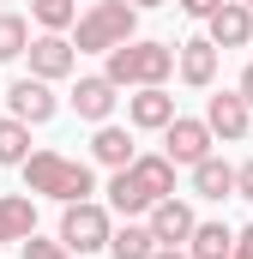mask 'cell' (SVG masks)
Here are the masks:
<instances>
[{"mask_svg": "<svg viewBox=\"0 0 253 259\" xmlns=\"http://www.w3.org/2000/svg\"><path fill=\"white\" fill-rule=\"evenodd\" d=\"M175 72L187 78L193 91H205V84L217 78V42H211V36H193V42H181V49H175Z\"/></svg>", "mask_w": 253, "mask_h": 259, "instance_id": "7c38bea8", "label": "cell"}, {"mask_svg": "<svg viewBox=\"0 0 253 259\" xmlns=\"http://www.w3.org/2000/svg\"><path fill=\"white\" fill-rule=\"evenodd\" d=\"M241 6H253V0H241Z\"/></svg>", "mask_w": 253, "mask_h": 259, "instance_id": "4dcf8cb0", "label": "cell"}, {"mask_svg": "<svg viewBox=\"0 0 253 259\" xmlns=\"http://www.w3.org/2000/svg\"><path fill=\"white\" fill-rule=\"evenodd\" d=\"M193 223H199V217H193V205H181V199L169 193V199H157V205H151V223H145V229L157 235V247H175V241H187V235H193Z\"/></svg>", "mask_w": 253, "mask_h": 259, "instance_id": "8fae6325", "label": "cell"}, {"mask_svg": "<svg viewBox=\"0 0 253 259\" xmlns=\"http://www.w3.org/2000/svg\"><path fill=\"white\" fill-rule=\"evenodd\" d=\"M205 127H211V139H247L253 109L235 97V91H217V97L205 103Z\"/></svg>", "mask_w": 253, "mask_h": 259, "instance_id": "9c48e42d", "label": "cell"}, {"mask_svg": "<svg viewBox=\"0 0 253 259\" xmlns=\"http://www.w3.org/2000/svg\"><path fill=\"white\" fill-rule=\"evenodd\" d=\"M24 193H43V199H91L97 193V175H91V163H78V157H61V151H30L24 163Z\"/></svg>", "mask_w": 253, "mask_h": 259, "instance_id": "6da1fadb", "label": "cell"}, {"mask_svg": "<svg viewBox=\"0 0 253 259\" xmlns=\"http://www.w3.org/2000/svg\"><path fill=\"white\" fill-rule=\"evenodd\" d=\"M229 247H235V229L229 223H193L187 259H229Z\"/></svg>", "mask_w": 253, "mask_h": 259, "instance_id": "2e32d148", "label": "cell"}, {"mask_svg": "<svg viewBox=\"0 0 253 259\" xmlns=\"http://www.w3.org/2000/svg\"><path fill=\"white\" fill-rule=\"evenodd\" d=\"M175 72V49L169 42H121V49H109V66H103V78L115 84V91H139V84H163Z\"/></svg>", "mask_w": 253, "mask_h": 259, "instance_id": "7a4b0ae2", "label": "cell"}, {"mask_svg": "<svg viewBox=\"0 0 253 259\" xmlns=\"http://www.w3.org/2000/svg\"><path fill=\"white\" fill-rule=\"evenodd\" d=\"M151 259H187V253H181V247H157Z\"/></svg>", "mask_w": 253, "mask_h": 259, "instance_id": "f1b7e54d", "label": "cell"}, {"mask_svg": "<svg viewBox=\"0 0 253 259\" xmlns=\"http://www.w3.org/2000/svg\"><path fill=\"white\" fill-rule=\"evenodd\" d=\"M24 49H30V24L18 12H0V61H18Z\"/></svg>", "mask_w": 253, "mask_h": 259, "instance_id": "7402d4cb", "label": "cell"}, {"mask_svg": "<svg viewBox=\"0 0 253 259\" xmlns=\"http://www.w3.org/2000/svg\"><path fill=\"white\" fill-rule=\"evenodd\" d=\"M235 97H241V103H247V109H253V61L241 66V84H235Z\"/></svg>", "mask_w": 253, "mask_h": 259, "instance_id": "83f0119b", "label": "cell"}, {"mask_svg": "<svg viewBox=\"0 0 253 259\" xmlns=\"http://www.w3.org/2000/svg\"><path fill=\"white\" fill-rule=\"evenodd\" d=\"M18 247H24V259H72V253H66V247H61V241H43L36 229H30V235H24Z\"/></svg>", "mask_w": 253, "mask_h": 259, "instance_id": "cb8c5ba5", "label": "cell"}, {"mask_svg": "<svg viewBox=\"0 0 253 259\" xmlns=\"http://www.w3.org/2000/svg\"><path fill=\"white\" fill-rule=\"evenodd\" d=\"M115 103H121V97H115V84H109L103 72L72 84V109H78V121H97V127H103V121L115 115Z\"/></svg>", "mask_w": 253, "mask_h": 259, "instance_id": "4fadbf2b", "label": "cell"}, {"mask_svg": "<svg viewBox=\"0 0 253 259\" xmlns=\"http://www.w3.org/2000/svg\"><path fill=\"white\" fill-rule=\"evenodd\" d=\"M235 199H253V163L235 169Z\"/></svg>", "mask_w": 253, "mask_h": 259, "instance_id": "4316f807", "label": "cell"}, {"mask_svg": "<svg viewBox=\"0 0 253 259\" xmlns=\"http://www.w3.org/2000/svg\"><path fill=\"white\" fill-rule=\"evenodd\" d=\"M205 24H211V42L217 49H247L253 42V6H241V0H223Z\"/></svg>", "mask_w": 253, "mask_h": 259, "instance_id": "30bf717a", "label": "cell"}, {"mask_svg": "<svg viewBox=\"0 0 253 259\" xmlns=\"http://www.w3.org/2000/svg\"><path fill=\"white\" fill-rule=\"evenodd\" d=\"M36 229V205L24 193H0V241H24Z\"/></svg>", "mask_w": 253, "mask_h": 259, "instance_id": "ac0fdd59", "label": "cell"}, {"mask_svg": "<svg viewBox=\"0 0 253 259\" xmlns=\"http://www.w3.org/2000/svg\"><path fill=\"white\" fill-rule=\"evenodd\" d=\"M133 30H139V6L133 0H97L85 18H78V55H109V49H121L133 42Z\"/></svg>", "mask_w": 253, "mask_h": 259, "instance_id": "3957f363", "label": "cell"}, {"mask_svg": "<svg viewBox=\"0 0 253 259\" xmlns=\"http://www.w3.org/2000/svg\"><path fill=\"white\" fill-rule=\"evenodd\" d=\"M30 12H36L43 30H66V24L78 18V0H30Z\"/></svg>", "mask_w": 253, "mask_h": 259, "instance_id": "603a6c76", "label": "cell"}, {"mask_svg": "<svg viewBox=\"0 0 253 259\" xmlns=\"http://www.w3.org/2000/svg\"><path fill=\"white\" fill-rule=\"evenodd\" d=\"M24 55H30V78H43V84H55V78H66V72L78 66V49L66 42L61 30H43Z\"/></svg>", "mask_w": 253, "mask_h": 259, "instance_id": "5b68a950", "label": "cell"}, {"mask_svg": "<svg viewBox=\"0 0 253 259\" xmlns=\"http://www.w3.org/2000/svg\"><path fill=\"white\" fill-rule=\"evenodd\" d=\"M126 121L139 133H163L169 121H175V97L163 91V84H139L133 97H126Z\"/></svg>", "mask_w": 253, "mask_h": 259, "instance_id": "ba28073f", "label": "cell"}, {"mask_svg": "<svg viewBox=\"0 0 253 259\" xmlns=\"http://www.w3.org/2000/svg\"><path fill=\"white\" fill-rule=\"evenodd\" d=\"M133 6H139V12H145V6H169V0H133Z\"/></svg>", "mask_w": 253, "mask_h": 259, "instance_id": "f546056e", "label": "cell"}, {"mask_svg": "<svg viewBox=\"0 0 253 259\" xmlns=\"http://www.w3.org/2000/svg\"><path fill=\"white\" fill-rule=\"evenodd\" d=\"M229 259H253V223H247V229H235V247H229Z\"/></svg>", "mask_w": 253, "mask_h": 259, "instance_id": "484cf974", "label": "cell"}, {"mask_svg": "<svg viewBox=\"0 0 253 259\" xmlns=\"http://www.w3.org/2000/svg\"><path fill=\"white\" fill-rule=\"evenodd\" d=\"M91 157H97L103 169H126V163L139 157V151H133V133L115 127V121H103V127H97V139H91Z\"/></svg>", "mask_w": 253, "mask_h": 259, "instance_id": "5bb4252c", "label": "cell"}, {"mask_svg": "<svg viewBox=\"0 0 253 259\" xmlns=\"http://www.w3.org/2000/svg\"><path fill=\"white\" fill-rule=\"evenodd\" d=\"M175 6H181V12H187V18H211V12H217V6H223V0H175Z\"/></svg>", "mask_w": 253, "mask_h": 259, "instance_id": "d4e9b609", "label": "cell"}, {"mask_svg": "<svg viewBox=\"0 0 253 259\" xmlns=\"http://www.w3.org/2000/svg\"><path fill=\"white\" fill-rule=\"evenodd\" d=\"M193 193L199 199H229L235 193V169H229L223 157H199V163H193Z\"/></svg>", "mask_w": 253, "mask_h": 259, "instance_id": "9a60e30c", "label": "cell"}, {"mask_svg": "<svg viewBox=\"0 0 253 259\" xmlns=\"http://www.w3.org/2000/svg\"><path fill=\"white\" fill-rule=\"evenodd\" d=\"M126 169H133V181H139L151 199H169V193H175V163H169V157H133Z\"/></svg>", "mask_w": 253, "mask_h": 259, "instance_id": "e0dca14e", "label": "cell"}, {"mask_svg": "<svg viewBox=\"0 0 253 259\" xmlns=\"http://www.w3.org/2000/svg\"><path fill=\"white\" fill-rule=\"evenodd\" d=\"M6 109H12V121H24V127H43V121H55V91L43 84V78H12V91H6Z\"/></svg>", "mask_w": 253, "mask_h": 259, "instance_id": "8992f818", "label": "cell"}, {"mask_svg": "<svg viewBox=\"0 0 253 259\" xmlns=\"http://www.w3.org/2000/svg\"><path fill=\"white\" fill-rule=\"evenodd\" d=\"M109 253L115 259H151L157 253V235L145 223H121V229H109Z\"/></svg>", "mask_w": 253, "mask_h": 259, "instance_id": "ffe728a7", "label": "cell"}, {"mask_svg": "<svg viewBox=\"0 0 253 259\" xmlns=\"http://www.w3.org/2000/svg\"><path fill=\"white\" fill-rule=\"evenodd\" d=\"M109 205H97V199H72L61 211V247L66 253H103L109 247Z\"/></svg>", "mask_w": 253, "mask_h": 259, "instance_id": "277c9868", "label": "cell"}, {"mask_svg": "<svg viewBox=\"0 0 253 259\" xmlns=\"http://www.w3.org/2000/svg\"><path fill=\"white\" fill-rule=\"evenodd\" d=\"M163 145H169V151H163V157H169V163H199V157H211V127H205V121H187V115H175V121H169V127H163Z\"/></svg>", "mask_w": 253, "mask_h": 259, "instance_id": "52a82bcc", "label": "cell"}, {"mask_svg": "<svg viewBox=\"0 0 253 259\" xmlns=\"http://www.w3.org/2000/svg\"><path fill=\"white\" fill-rule=\"evenodd\" d=\"M24 157H30V127H24V121H0V163L18 169Z\"/></svg>", "mask_w": 253, "mask_h": 259, "instance_id": "44dd1931", "label": "cell"}, {"mask_svg": "<svg viewBox=\"0 0 253 259\" xmlns=\"http://www.w3.org/2000/svg\"><path fill=\"white\" fill-rule=\"evenodd\" d=\"M157 199L145 193L139 181H133V169H115V181H109V211H121V217H139V211H151Z\"/></svg>", "mask_w": 253, "mask_h": 259, "instance_id": "d6986e66", "label": "cell"}]
</instances>
